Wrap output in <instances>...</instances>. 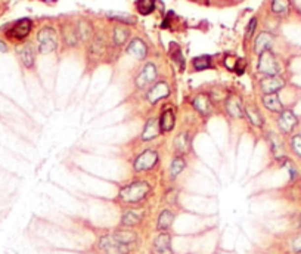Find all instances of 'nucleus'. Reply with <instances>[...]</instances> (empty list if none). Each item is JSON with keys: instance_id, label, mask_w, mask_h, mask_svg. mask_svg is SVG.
Here are the masks:
<instances>
[{"instance_id": "obj_28", "label": "nucleus", "mask_w": 301, "mask_h": 254, "mask_svg": "<svg viewBox=\"0 0 301 254\" xmlns=\"http://www.w3.org/2000/svg\"><path fill=\"white\" fill-rule=\"evenodd\" d=\"M78 40H89L92 37V25L86 21H78L75 25Z\"/></svg>"}, {"instance_id": "obj_4", "label": "nucleus", "mask_w": 301, "mask_h": 254, "mask_svg": "<svg viewBox=\"0 0 301 254\" xmlns=\"http://www.w3.org/2000/svg\"><path fill=\"white\" fill-rule=\"evenodd\" d=\"M99 249L106 254H127L130 252L129 246L121 244L118 240L114 238V235H105L99 241Z\"/></svg>"}, {"instance_id": "obj_18", "label": "nucleus", "mask_w": 301, "mask_h": 254, "mask_svg": "<svg viewBox=\"0 0 301 254\" xmlns=\"http://www.w3.org/2000/svg\"><path fill=\"white\" fill-rule=\"evenodd\" d=\"M174 124H176V117H174V111L171 108L166 109L163 114H161V118H160V129H161V133H168L174 129Z\"/></svg>"}, {"instance_id": "obj_31", "label": "nucleus", "mask_w": 301, "mask_h": 254, "mask_svg": "<svg viewBox=\"0 0 301 254\" xmlns=\"http://www.w3.org/2000/svg\"><path fill=\"white\" fill-rule=\"evenodd\" d=\"M92 53L96 56H100L103 53V40L102 37H95V40L92 41Z\"/></svg>"}, {"instance_id": "obj_37", "label": "nucleus", "mask_w": 301, "mask_h": 254, "mask_svg": "<svg viewBox=\"0 0 301 254\" xmlns=\"http://www.w3.org/2000/svg\"><path fill=\"white\" fill-rule=\"evenodd\" d=\"M293 250L296 253H301V235H299L294 241H293Z\"/></svg>"}, {"instance_id": "obj_21", "label": "nucleus", "mask_w": 301, "mask_h": 254, "mask_svg": "<svg viewBox=\"0 0 301 254\" xmlns=\"http://www.w3.org/2000/svg\"><path fill=\"white\" fill-rule=\"evenodd\" d=\"M129 37H130V31L124 25H117L112 31V40L115 46H124Z\"/></svg>"}, {"instance_id": "obj_27", "label": "nucleus", "mask_w": 301, "mask_h": 254, "mask_svg": "<svg viewBox=\"0 0 301 254\" xmlns=\"http://www.w3.org/2000/svg\"><path fill=\"white\" fill-rule=\"evenodd\" d=\"M173 220H174V215L170 210H163L160 213V218H158V229L167 231L171 226Z\"/></svg>"}, {"instance_id": "obj_15", "label": "nucleus", "mask_w": 301, "mask_h": 254, "mask_svg": "<svg viewBox=\"0 0 301 254\" xmlns=\"http://www.w3.org/2000/svg\"><path fill=\"white\" fill-rule=\"evenodd\" d=\"M154 254H173L171 252V238L168 234L161 232L154 241Z\"/></svg>"}, {"instance_id": "obj_1", "label": "nucleus", "mask_w": 301, "mask_h": 254, "mask_svg": "<svg viewBox=\"0 0 301 254\" xmlns=\"http://www.w3.org/2000/svg\"><path fill=\"white\" fill-rule=\"evenodd\" d=\"M151 192V185L145 181H136L120 191V200L127 204H137L146 198V195Z\"/></svg>"}, {"instance_id": "obj_2", "label": "nucleus", "mask_w": 301, "mask_h": 254, "mask_svg": "<svg viewBox=\"0 0 301 254\" xmlns=\"http://www.w3.org/2000/svg\"><path fill=\"white\" fill-rule=\"evenodd\" d=\"M257 71L265 75H278L281 73V64L272 50H266L259 55Z\"/></svg>"}, {"instance_id": "obj_17", "label": "nucleus", "mask_w": 301, "mask_h": 254, "mask_svg": "<svg viewBox=\"0 0 301 254\" xmlns=\"http://www.w3.org/2000/svg\"><path fill=\"white\" fill-rule=\"evenodd\" d=\"M262 102H263L265 108H268V109L272 111V112H279V114H281V112L284 111V104H282V101H281V98H279L278 93L265 95L263 99H262Z\"/></svg>"}, {"instance_id": "obj_13", "label": "nucleus", "mask_w": 301, "mask_h": 254, "mask_svg": "<svg viewBox=\"0 0 301 254\" xmlns=\"http://www.w3.org/2000/svg\"><path fill=\"white\" fill-rule=\"evenodd\" d=\"M273 41H275V37L272 33H268V31H262L257 37H256V41H254V52L257 55L266 52V50H270L272 46H273Z\"/></svg>"}, {"instance_id": "obj_24", "label": "nucleus", "mask_w": 301, "mask_h": 254, "mask_svg": "<svg viewBox=\"0 0 301 254\" xmlns=\"http://www.w3.org/2000/svg\"><path fill=\"white\" fill-rule=\"evenodd\" d=\"M272 12L278 16H284L290 12L291 9V0H272L270 6Z\"/></svg>"}, {"instance_id": "obj_38", "label": "nucleus", "mask_w": 301, "mask_h": 254, "mask_svg": "<svg viewBox=\"0 0 301 254\" xmlns=\"http://www.w3.org/2000/svg\"><path fill=\"white\" fill-rule=\"evenodd\" d=\"M1 52H6V44L3 41H0V53Z\"/></svg>"}, {"instance_id": "obj_33", "label": "nucleus", "mask_w": 301, "mask_h": 254, "mask_svg": "<svg viewBox=\"0 0 301 254\" xmlns=\"http://www.w3.org/2000/svg\"><path fill=\"white\" fill-rule=\"evenodd\" d=\"M111 16L114 19H118L123 24H134V18L130 15H121V13H111Z\"/></svg>"}, {"instance_id": "obj_9", "label": "nucleus", "mask_w": 301, "mask_h": 254, "mask_svg": "<svg viewBox=\"0 0 301 254\" xmlns=\"http://www.w3.org/2000/svg\"><path fill=\"white\" fill-rule=\"evenodd\" d=\"M297 124H299V117H297L293 111L284 109V111L279 114L278 126H279L281 132H284V133L288 135V133H291V132L297 127Z\"/></svg>"}, {"instance_id": "obj_26", "label": "nucleus", "mask_w": 301, "mask_h": 254, "mask_svg": "<svg viewBox=\"0 0 301 254\" xmlns=\"http://www.w3.org/2000/svg\"><path fill=\"white\" fill-rule=\"evenodd\" d=\"M192 67L195 71H204V70H208L213 67L211 64V56L208 55H202V56H197L192 59Z\"/></svg>"}, {"instance_id": "obj_30", "label": "nucleus", "mask_w": 301, "mask_h": 254, "mask_svg": "<svg viewBox=\"0 0 301 254\" xmlns=\"http://www.w3.org/2000/svg\"><path fill=\"white\" fill-rule=\"evenodd\" d=\"M136 9L140 15H149L155 9V0H136Z\"/></svg>"}, {"instance_id": "obj_36", "label": "nucleus", "mask_w": 301, "mask_h": 254, "mask_svg": "<svg viewBox=\"0 0 301 254\" xmlns=\"http://www.w3.org/2000/svg\"><path fill=\"white\" fill-rule=\"evenodd\" d=\"M174 49H176V55L173 53V59L176 61V62H179V65L183 68V56H182V52H180V49L174 44Z\"/></svg>"}, {"instance_id": "obj_11", "label": "nucleus", "mask_w": 301, "mask_h": 254, "mask_svg": "<svg viewBox=\"0 0 301 254\" xmlns=\"http://www.w3.org/2000/svg\"><path fill=\"white\" fill-rule=\"evenodd\" d=\"M126 52H127L130 56H133L134 59L142 61V59H145L146 55H148V46H146V43H145L142 38H133V40L127 44Z\"/></svg>"}, {"instance_id": "obj_20", "label": "nucleus", "mask_w": 301, "mask_h": 254, "mask_svg": "<svg viewBox=\"0 0 301 254\" xmlns=\"http://www.w3.org/2000/svg\"><path fill=\"white\" fill-rule=\"evenodd\" d=\"M174 149L177 154L183 155V154H188L189 149H191V138H189V133H180L177 135V138L174 139Z\"/></svg>"}, {"instance_id": "obj_34", "label": "nucleus", "mask_w": 301, "mask_h": 254, "mask_svg": "<svg viewBox=\"0 0 301 254\" xmlns=\"http://www.w3.org/2000/svg\"><path fill=\"white\" fill-rule=\"evenodd\" d=\"M257 22H259V21H257V18H253V19L250 21V24H248V27H247V30H245V31H247V33H245V37H247V38H251V37H253V34L256 33Z\"/></svg>"}, {"instance_id": "obj_23", "label": "nucleus", "mask_w": 301, "mask_h": 254, "mask_svg": "<svg viewBox=\"0 0 301 254\" xmlns=\"http://www.w3.org/2000/svg\"><path fill=\"white\" fill-rule=\"evenodd\" d=\"M142 220V213L137 210H127L123 218H121V225L123 226H134Z\"/></svg>"}, {"instance_id": "obj_29", "label": "nucleus", "mask_w": 301, "mask_h": 254, "mask_svg": "<svg viewBox=\"0 0 301 254\" xmlns=\"http://www.w3.org/2000/svg\"><path fill=\"white\" fill-rule=\"evenodd\" d=\"M185 167H186V163H185V160H183L182 157H176V158H173L171 166H170V176H171L173 179H176V178L183 172Z\"/></svg>"}, {"instance_id": "obj_3", "label": "nucleus", "mask_w": 301, "mask_h": 254, "mask_svg": "<svg viewBox=\"0 0 301 254\" xmlns=\"http://www.w3.org/2000/svg\"><path fill=\"white\" fill-rule=\"evenodd\" d=\"M37 41H38V52L43 55L52 53L58 47V37L56 31L52 27H44L38 31L37 34Z\"/></svg>"}, {"instance_id": "obj_7", "label": "nucleus", "mask_w": 301, "mask_h": 254, "mask_svg": "<svg viewBox=\"0 0 301 254\" xmlns=\"http://www.w3.org/2000/svg\"><path fill=\"white\" fill-rule=\"evenodd\" d=\"M33 28V22L28 18H22L16 21L9 30H7V37L12 40H24Z\"/></svg>"}, {"instance_id": "obj_10", "label": "nucleus", "mask_w": 301, "mask_h": 254, "mask_svg": "<svg viewBox=\"0 0 301 254\" xmlns=\"http://www.w3.org/2000/svg\"><path fill=\"white\" fill-rule=\"evenodd\" d=\"M170 95V87L166 81H158L155 83L146 93V99L151 102V104H157L158 101L167 98Z\"/></svg>"}, {"instance_id": "obj_12", "label": "nucleus", "mask_w": 301, "mask_h": 254, "mask_svg": "<svg viewBox=\"0 0 301 254\" xmlns=\"http://www.w3.org/2000/svg\"><path fill=\"white\" fill-rule=\"evenodd\" d=\"M226 109L229 112L231 117L234 118H242L245 115V107H244V102L239 96L236 95H231L228 99H226Z\"/></svg>"}, {"instance_id": "obj_5", "label": "nucleus", "mask_w": 301, "mask_h": 254, "mask_svg": "<svg viewBox=\"0 0 301 254\" xmlns=\"http://www.w3.org/2000/svg\"><path fill=\"white\" fill-rule=\"evenodd\" d=\"M158 163V152L152 151V149H146L143 151L136 160H134V170L136 172H148L151 169H154Z\"/></svg>"}, {"instance_id": "obj_35", "label": "nucleus", "mask_w": 301, "mask_h": 254, "mask_svg": "<svg viewBox=\"0 0 301 254\" xmlns=\"http://www.w3.org/2000/svg\"><path fill=\"white\" fill-rule=\"evenodd\" d=\"M223 64H225V67H226L228 70L235 71L236 64H238V58H234V56H226V58H225V61H223Z\"/></svg>"}, {"instance_id": "obj_32", "label": "nucleus", "mask_w": 301, "mask_h": 254, "mask_svg": "<svg viewBox=\"0 0 301 254\" xmlns=\"http://www.w3.org/2000/svg\"><path fill=\"white\" fill-rule=\"evenodd\" d=\"M291 148L294 151V154L301 158V135H296L291 138Z\"/></svg>"}, {"instance_id": "obj_14", "label": "nucleus", "mask_w": 301, "mask_h": 254, "mask_svg": "<svg viewBox=\"0 0 301 254\" xmlns=\"http://www.w3.org/2000/svg\"><path fill=\"white\" fill-rule=\"evenodd\" d=\"M192 105L194 108L204 117H207L211 111V99L207 93H198L194 99H192Z\"/></svg>"}, {"instance_id": "obj_19", "label": "nucleus", "mask_w": 301, "mask_h": 254, "mask_svg": "<svg viewBox=\"0 0 301 254\" xmlns=\"http://www.w3.org/2000/svg\"><path fill=\"white\" fill-rule=\"evenodd\" d=\"M18 55H19V59L24 64V67L33 68L35 56H34V49L31 44H24L21 49H18Z\"/></svg>"}, {"instance_id": "obj_8", "label": "nucleus", "mask_w": 301, "mask_h": 254, "mask_svg": "<svg viewBox=\"0 0 301 254\" xmlns=\"http://www.w3.org/2000/svg\"><path fill=\"white\" fill-rule=\"evenodd\" d=\"M285 86V80L281 75H266L260 80V89L265 95L278 93Z\"/></svg>"}, {"instance_id": "obj_25", "label": "nucleus", "mask_w": 301, "mask_h": 254, "mask_svg": "<svg viewBox=\"0 0 301 254\" xmlns=\"http://www.w3.org/2000/svg\"><path fill=\"white\" fill-rule=\"evenodd\" d=\"M112 235H114V238L118 240L121 244L129 246V247H132V246L136 243V234L132 232V231H115Z\"/></svg>"}, {"instance_id": "obj_22", "label": "nucleus", "mask_w": 301, "mask_h": 254, "mask_svg": "<svg viewBox=\"0 0 301 254\" xmlns=\"http://www.w3.org/2000/svg\"><path fill=\"white\" fill-rule=\"evenodd\" d=\"M245 115L251 121L253 126H256V127H262L263 126V115H262V112L256 107L247 105L245 107Z\"/></svg>"}, {"instance_id": "obj_16", "label": "nucleus", "mask_w": 301, "mask_h": 254, "mask_svg": "<svg viewBox=\"0 0 301 254\" xmlns=\"http://www.w3.org/2000/svg\"><path fill=\"white\" fill-rule=\"evenodd\" d=\"M160 133H161L160 120H158V118H151V120H148V123H146L145 127H143L142 141H143V142L152 141V139H155Z\"/></svg>"}, {"instance_id": "obj_6", "label": "nucleus", "mask_w": 301, "mask_h": 254, "mask_svg": "<svg viewBox=\"0 0 301 254\" xmlns=\"http://www.w3.org/2000/svg\"><path fill=\"white\" fill-rule=\"evenodd\" d=\"M157 75H158V71H157L155 64L148 62V64L142 68V71L137 74L134 83H136V86H137L139 89H145V87L151 86V84L157 80Z\"/></svg>"}]
</instances>
